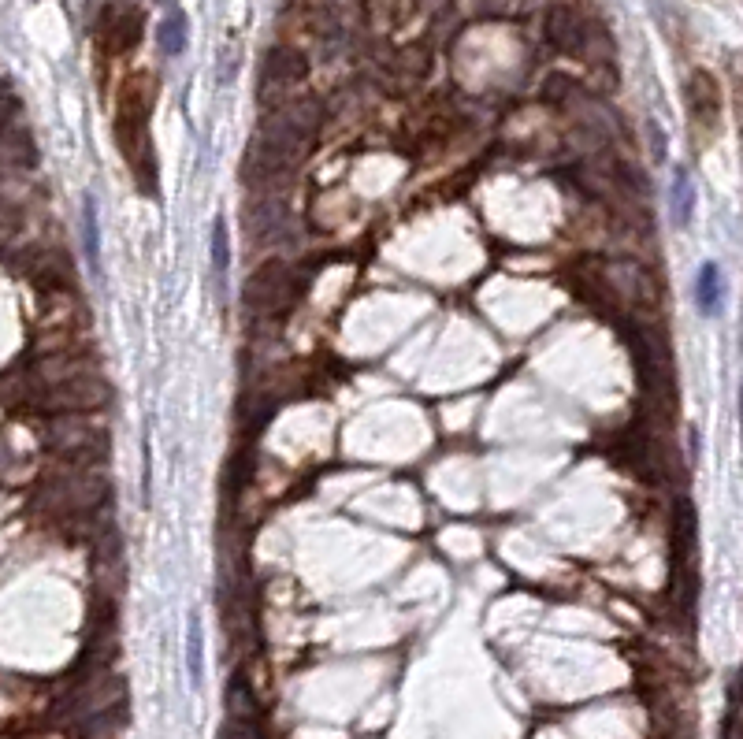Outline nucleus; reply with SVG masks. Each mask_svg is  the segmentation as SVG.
Returning a JSON list of instances; mask_svg holds the SVG:
<instances>
[{
    "instance_id": "f257e3e1",
    "label": "nucleus",
    "mask_w": 743,
    "mask_h": 739,
    "mask_svg": "<svg viewBox=\"0 0 743 739\" xmlns=\"http://www.w3.org/2000/svg\"><path fill=\"white\" fill-rule=\"evenodd\" d=\"M149 101H153V82L149 75H134L123 82V93H119V145L131 160V168L138 171L149 186V130H145V119H149Z\"/></svg>"
},
{
    "instance_id": "f03ea898",
    "label": "nucleus",
    "mask_w": 743,
    "mask_h": 739,
    "mask_svg": "<svg viewBox=\"0 0 743 739\" xmlns=\"http://www.w3.org/2000/svg\"><path fill=\"white\" fill-rule=\"evenodd\" d=\"M602 279H606V286L617 294V301H625L636 316H654V312L662 309V283H658L654 272H647L643 264L610 260Z\"/></svg>"
},
{
    "instance_id": "7ed1b4c3",
    "label": "nucleus",
    "mask_w": 743,
    "mask_h": 739,
    "mask_svg": "<svg viewBox=\"0 0 743 739\" xmlns=\"http://www.w3.org/2000/svg\"><path fill=\"white\" fill-rule=\"evenodd\" d=\"M294 272H290L287 264H264V268H257V272L249 275V283H246V305L253 312H279V309H287L290 298H294Z\"/></svg>"
},
{
    "instance_id": "20e7f679",
    "label": "nucleus",
    "mask_w": 743,
    "mask_h": 739,
    "mask_svg": "<svg viewBox=\"0 0 743 739\" xmlns=\"http://www.w3.org/2000/svg\"><path fill=\"white\" fill-rule=\"evenodd\" d=\"M305 71H309V67H305V56H301L298 49H272L261 67V101L264 104L272 101L275 108L287 104L290 93L301 86Z\"/></svg>"
},
{
    "instance_id": "39448f33",
    "label": "nucleus",
    "mask_w": 743,
    "mask_h": 739,
    "mask_svg": "<svg viewBox=\"0 0 743 739\" xmlns=\"http://www.w3.org/2000/svg\"><path fill=\"white\" fill-rule=\"evenodd\" d=\"M105 402H108V383L97 379L93 372H86V376L67 379L60 387H49L41 405L53 409V413H93V409H101Z\"/></svg>"
},
{
    "instance_id": "423d86ee",
    "label": "nucleus",
    "mask_w": 743,
    "mask_h": 739,
    "mask_svg": "<svg viewBox=\"0 0 743 739\" xmlns=\"http://www.w3.org/2000/svg\"><path fill=\"white\" fill-rule=\"evenodd\" d=\"M547 41L565 56H587V41H591V23L576 8H550L547 12Z\"/></svg>"
},
{
    "instance_id": "0eeeda50",
    "label": "nucleus",
    "mask_w": 743,
    "mask_h": 739,
    "mask_svg": "<svg viewBox=\"0 0 743 739\" xmlns=\"http://www.w3.org/2000/svg\"><path fill=\"white\" fill-rule=\"evenodd\" d=\"M684 97H688V112L703 127H714L717 116H721V86L710 71H691L688 86H684Z\"/></svg>"
},
{
    "instance_id": "6e6552de",
    "label": "nucleus",
    "mask_w": 743,
    "mask_h": 739,
    "mask_svg": "<svg viewBox=\"0 0 743 739\" xmlns=\"http://www.w3.org/2000/svg\"><path fill=\"white\" fill-rule=\"evenodd\" d=\"M101 30H105L101 38L108 41V49H112V52H127V49H134V45H138V38H142V12H134V8H127V12L108 15Z\"/></svg>"
},
{
    "instance_id": "1a4fd4ad",
    "label": "nucleus",
    "mask_w": 743,
    "mask_h": 739,
    "mask_svg": "<svg viewBox=\"0 0 743 739\" xmlns=\"http://www.w3.org/2000/svg\"><path fill=\"white\" fill-rule=\"evenodd\" d=\"M157 45L168 56H179L186 49V15L183 12H168L164 23L157 26Z\"/></svg>"
},
{
    "instance_id": "9d476101",
    "label": "nucleus",
    "mask_w": 743,
    "mask_h": 739,
    "mask_svg": "<svg viewBox=\"0 0 743 739\" xmlns=\"http://www.w3.org/2000/svg\"><path fill=\"white\" fill-rule=\"evenodd\" d=\"M227 260H231V246H227V220L212 223V275H216V286L223 290L227 283Z\"/></svg>"
},
{
    "instance_id": "9b49d317",
    "label": "nucleus",
    "mask_w": 743,
    "mask_h": 739,
    "mask_svg": "<svg viewBox=\"0 0 743 739\" xmlns=\"http://www.w3.org/2000/svg\"><path fill=\"white\" fill-rule=\"evenodd\" d=\"M695 298H699V309L714 312L717 301H721V275H717L714 264H706L699 272V283H695Z\"/></svg>"
},
{
    "instance_id": "f8f14e48",
    "label": "nucleus",
    "mask_w": 743,
    "mask_h": 739,
    "mask_svg": "<svg viewBox=\"0 0 743 739\" xmlns=\"http://www.w3.org/2000/svg\"><path fill=\"white\" fill-rule=\"evenodd\" d=\"M86 253H90L93 268L101 264V234H97V205H93V197H86Z\"/></svg>"
},
{
    "instance_id": "ddd939ff",
    "label": "nucleus",
    "mask_w": 743,
    "mask_h": 739,
    "mask_svg": "<svg viewBox=\"0 0 743 739\" xmlns=\"http://www.w3.org/2000/svg\"><path fill=\"white\" fill-rule=\"evenodd\" d=\"M673 212H677V223H684L691 216V182L684 171H680L677 182H673Z\"/></svg>"
},
{
    "instance_id": "4468645a",
    "label": "nucleus",
    "mask_w": 743,
    "mask_h": 739,
    "mask_svg": "<svg viewBox=\"0 0 743 739\" xmlns=\"http://www.w3.org/2000/svg\"><path fill=\"white\" fill-rule=\"evenodd\" d=\"M190 676L194 684L201 680V617H190Z\"/></svg>"
},
{
    "instance_id": "2eb2a0df",
    "label": "nucleus",
    "mask_w": 743,
    "mask_h": 739,
    "mask_svg": "<svg viewBox=\"0 0 743 739\" xmlns=\"http://www.w3.org/2000/svg\"><path fill=\"white\" fill-rule=\"evenodd\" d=\"M721 739H740V691H736V684H732V691H729V714H725Z\"/></svg>"
},
{
    "instance_id": "dca6fc26",
    "label": "nucleus",
    "mask_w": 743,
    "mask_h": 739,
    "mask_svg": "<svg viewBox=\"0 0 743 739\" xmlns=\"http://www.w3.org/2000/svg\"><path fill=\"white\" fill-rule=\"evenodd\" d=\"M19 223H23V216H19V208H15V205H4V201H0V234H12L15 227H19Z\"/></svg>"
}]
</instances>
